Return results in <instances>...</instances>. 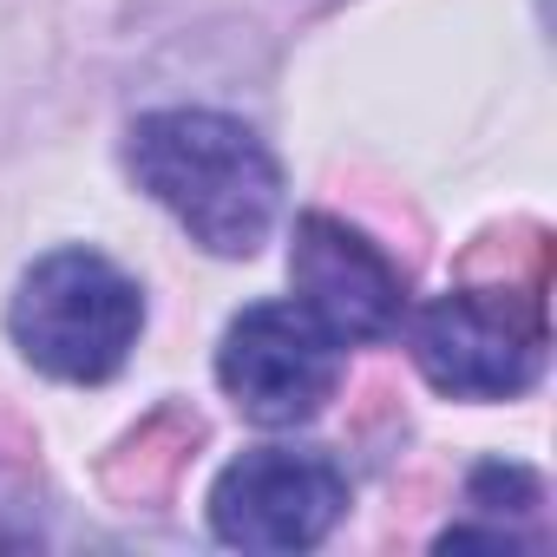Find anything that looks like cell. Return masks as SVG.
Returning <instances> with one entry per match:
<instances>
[{"label":"cell","instance_id":"6da1fadb","mask_svg":"<svg viewBox=\"0 0 557 557\" xmlns=\"http://www.w3.org/2000/svg\"><path fill=\"white\" fill-rule=\"evenodd\" d=\"M125 158L210 256H256L283 210V171L269 145L223 112H151L132 125Z\"/></svg>","mask_w":557,"mask_h":557},{"label":"cell","instance_id":"7a4b0ae2","mask_svg":"<svg viewBox=\"0 0 557 557\" xmlns=\"http://www.w3.org/2000/svg\"><path fill=\"white\" fill-rule=\"evenodd\" d=\"M8 329L40 374L73 381V387H99L138 348L145 296L99 249H53L47 262L27 269V283L8 309Z\"/></svg>","mask_w":557,"mask_h":557},{"label":"cell","instance_id":"3957f363","mask_svg":"<svg viewBox=\"0 0 557 557\" xmlns=\"http://www.w3.org/2000/svg\"><path fill=\"white\" fill-rule=\"evenodd\" d=\"M544 283L550 269H524L505 283H466L433 296L426 309H413L407 348L420 361V374L440 394L459 400H505L524 394L544 368Z\"/></svg>","mask_w":557,"mask_h":557},{"label":"cell","instance_id":"277c9868","mask_svg":"<svg viewBox=\"0 0 557 557\" xmlns=\"http://www.w3.org/2000/svg\"><path fill=\"white\" fill-rule=\"evenodd\" d=\"M216 381L256 426H302L342 381V342L302 302H256L230 322Z\"/></svg>","mask_w":557,"mask_h":557},{"label":"cell","instance_id":"5b68a950","mask_svg":"<svg viewBox=\"0 0 557 557\" xmlns=\"http://www.w3.org/2000/svg\"><path fill=\"white\" fill-rule=\"evenodd\" d=\"M348 511V479L329 453L256 446L210 485V531L236 550H309Z\"/></svg>","mask_w":557,"mask_h":557},{"label":"cell","instance_id":"8992f818","mask_svg":"<svg viewBox=\"0 0 557 557\" xmlns=\"http://www.w3.org/2000/svg\"><path fill=\"white\" fill-rule=\"evenodd\" d=\"M289 283L302 309L348 348V342H387L407 315L400 269L342 216H302L289 243Z\"/></svg>","mask_w":557,"mask_h":557},{"label":"cell","instance_id":"52a82bcc","mask_svg":"<svg viewBox=\"0 0 557 557\" xmlns=\"http://www.w3.org/2000/svg\"><path fill=\"white\" fill-rule=\"evenodd\" d=\"M472 505H485V511H518V505H537V479L524 472V466H479L472 472Z\"/></svg>","mask_w":557,"mask_h":557}]
</instances>
